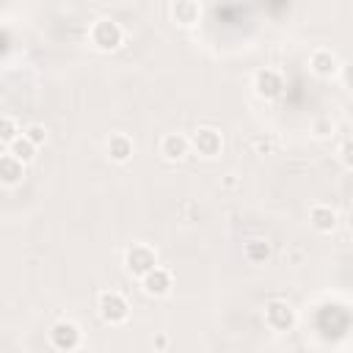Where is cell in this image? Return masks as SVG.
Here are the masks:
<instances>
[{
	"label": "cell",
	"mask_w": 353,
	"mask_h": 353,
	"mask_svg": "<svg viewBox=\"0 0 353 353\" xmlns=\"http://www.w3.org/2000/svg\"><path fill=\"white\" fill-rule=\"evenodd\" d=\"M108 157L113 160V163H127L130 157H132V152H135V143H132V138L130 135H124V132H116V135H110L108 138Z\"/></svg>",
	"instance_id": "obj_12"
},
{
	"label": "cell",
	"mask_w": 353,
	"mask_h": 353,
	"mask_svg": "<svg viewBox=\"0 0 353 353\" xmlns=\"http://www.w3.org/2000/svg\"><path fill=\"white\" fill-rule=\"evenodd\" d=\"M154 265H157V254H154L152 245L135 243V245H130L127 254H124V268H127L132 276H138V279H141L146 270H152Z\"/></svg>",
	"instance_id": "obj_3"
},
{
	"label": "cell",
	"mask_w": 353,
	"mask_h": 353,
	"mask_svg": "<svg viewBox=\"0 0 353 353\" xmlns=\"http://www.w3.org/2000/svg\"><path fill=\"white\" fill-rule=\"evenodd\" d=\"M80 339H83V334L74 320H58L50 328V345L55 350H74L80 345Z\"/></svg>",
	"instance_id": "obj_5"
},
{
	"label": "cell",
	"mask_w": 353,
	"mask_h": 353,
	"mask_svg": "<svg viewBox=\"0 0 353 353\" xmlns=\"http://www.w3.org/2000/svg\"><path fill=\"white\" fill-rule=\"evenodd\" d=\"M25 179V163L17 160L11 152L0 154V182L3 185H19Z\"/></svg>",
	"instance_id": "obj_13"
},
{
	"label": "cell",
	"mask_w": 353,
	"mask_h": 353,
	"mask_svg": "<svg viewBox=\"0 0 353 353\" xmlns=\"http://www.w3.org/2000/svg\"><path fill=\"white\" fill-rule=\"evenodd\" d=\"M309 66H312V72H314L317 77H334V74L339 72V58H336L331 50L320 47V50H314V52L309 55Z\"/></svg>",
	"instance_id": "obj_9"
},
{
	"label": "cell",
	"mask_w": 353,
	"mask_h": 353,
	"mask_svg": "<svg viewBox=\"0 0 353 353\" xmlns=\"http://www.w3.org/2000/svg\"><path fill=\"white\" fill-rule=\"evenodd\" d=\"M243 254H245V259H248V262H265V259L270 256V245H268L265 240L254 237V240H248V243H245Z\"/></svg>",
	"instance_id": "obj_16"
},
{
	"label": "cell",
	"mask_w": 353,
	"mask_h": 353,
	"mask_svg": "<svg viewBox=\"0 0 353 353\" xmlns=\"http://www.w3.org/2000/svg\"><path fill=\"white\" fill-rule=\"evenodd\" d=\"M265 323L273 328V331H290L295 325V309L281 301V298H273L265 303Z\"/></svg>",
	"instance_id": "obj_4"
},
{
	"label": "cell",
	"mask_w": 353,
	"mask_h": 353,
	"mask_svg": "<svg viewBox=\"0 0 353 353\" xmlns=\"http://www.w3.org/2000/svg\"><path fill=\"white\" fill-rule=\"evenodd\" d=\"M171 14H174V19H176L179 25L190 28V25L199 22V17H201V6H199V0H176V3L171 6Z\"/></svg>",
	"instance_id": "obj_14"
},
{
	"label": "cell",
	"mask_w": 353,
	"mask_h": 353,
	"mask_svg": "<svg viewBox=\"0 0 353 353\" xmlns=\"http://www.w3.org/2000/svg\"><path fill=\"white\" fill-rule=\"evenodd\" d=\"M190 141V146L199 152V154H204V157H215L218 152H221V146H223V138H221V132L215 130V127H199L196 132H193V138H188Z\"/></svg>",
	"instance_id": "obj_6"
},
{
	"label": "cell",
	"mask_w": 353,
	"mask_h": 353,
	"mask_svg": "<svg viewBox=\"0 0 353 353\" xmlns=\"http://www.w3.org/2000/svg\"><path fill=\"white\" fill-rule=\"evenodd\" d=\"M22 135H25V138H28L33 146H41V143L47 141V130H44L41 124H28V127L22 130Z\"/></svg>",
	"instance_id": "obj_18"
},
{
	"label": "cell",
	"mask_w": 353,
	"mask_h": 353,
	"mask_svg": "<svg viewBox=\"0 0 353 353\" xmlns=\"http://www.w3.org/2000/svg\"><path fill=\"white\" fill-rule=\"evenodd\" d=\"M188 149H190V141H188L185 135H179V132H168V135H163V141H160V154H163L165 160H171V163L182 160V157L188 154Z\"/></svg>",
	"instance_id": "obj_11"
},
{
	"label": "cell",
	"mask_w": 353,
	"mask_h": 353,
	"mask_svg": "<svg viewBox=\"0 0 353 353\" xmlns=\"http://www.w3.org/2000/svg\"><path fill=\"white\" fill-rule=\"evenodd\" d=\"M141 287H143L146 295H152V298H163V295L171 292V273H168L165 268L154 265L152 270H146V273L141 276Z\"/></svg>",
	"instance_id": "obj_7"
},
{
	"label": "cell",
	"mask_w": 353,
	"mask_h": 353,
	"mask_svg": "<svg viewBox=\"0 0 353 353\" xmlns=\"http://www.w3.org/2000/svg\"><path fill=\"white\" fill-rule=\"evenodd\" d=\"M97 312H99V317L105 323L119 325V323H124L130 317V303L119 290H102L97 295Z\"/></svg>",
	"instance_id": "obj_2"
},
{
	"label": "cell",
	"mask_w": 353,
	"mask_h": 353,
	"mask_svg": "<svg viewBox=\"0 0 353 353\" xmlns=\"http://www.w3.org/2000/svg\"><path fill=\"white\" fill-rule=\"evenodd\" d=\"M88 39H91V44H94L97 50H102V52H113V50L121 47V41H124V30H121V25H119L116 19L102 17V19H97V22L91 25Z\"/></svg>",
	"instance_id": "obj_1"
},
{
	"label": "cell",
	"mask_w": 353,
	"mask_h": 353,
	"mask_svg": "<svg viewBox=\"0 0 353 353\" xmlns=\"http://www.w3.org/2000/svg\"><path fill=\"white\" fill-rule=\"evenodd\" d=\"M8 152H11L17 160H22L25 165H28V163L36 157V146H33V143H30V141H28L22 132H19V135H17V138L8 143Z\"/></svg>",
	"instance_id": "obj_15"
},
{
	"label": "cell",
	"mask_w": 353,
	"mask_h": 353,
	"mask_svg": "<svg viewBox=\"0 0 353 353\" xmlns=\"http://www.w3.org/2000/svg\"><path fill=\"white\" fill-rule=\"evenodd\" d=\"M254 91L262 99H276L284 91V80H281V74L276 69H259L256 77H254Z\"/></svg>",
	"instance_id": "obj_8"
},
{
	"label": "cell",
	"mask_w": 353,
	"mask_h": 353,
	"mask_svg": "<svg viewBox=\"0 0 353 353\" xmlns=\"http://www.w3.org/2000/svg\"><path fill=\"white\" fill-rule=\"evenodd\" d=\"M309 223H312L317 232L328 234V232H334V229H336L339 215H336V210H334L331 204H314V207L309 210Z\"/></svg>",
	"instance_id": "obj_10"
},
{
	"label": "cell",
	"mask_w": 353,
	"mask_h": 353,
	"mask_svg": "<svg viewBox=\"0 0 353 353\" xmlns=\"http://www.w3.org/2000/svg\"><path fill=\"white\" fill-rule=\"evenodd\" d=\"M22 130L17 127V121L11 116H0V143H11Z\"/></svg>",
	"instance_id": "obj_17"
}]
</instances>
